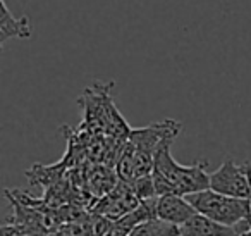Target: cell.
Instances as JSON below:
<instances>
[{
	"instance_id": "obj_7",
	"label": "cell",
	"mask_w": 251,
	"mask_h": 236,
	"mask_svg": "<svg viewBox=\"0 0 251 236\" xmlns=\"http://www.w3.org/2000/svg\"><path fill=\"white\" fill-rule=\"evenodd\" d=\"M129 236H181V228L155 217L138 224Z\"/></svg>"
},
{
	"instance_id": "obj_3",
	"label": "cell",
	"mask_w": 251,
	"mask_h": 236,
	"mask_svg": "<svg viewBox=\"0 0 251 236\" xmlns=\"http://www.w3.org/2000/svg\"><path fill=\"white\" fill-rule=\"evenodd\" d=\"M210 190L227 197L251 200L250 162L236 164L232 159H226L219 169L210 174Z\"/></svg>"
},
{
	"instance_id": "obj_4",
	"label": "cell",
	"mask_w": 251,
	"mask_h": 236,
	"mask_svg": "<svg viewBox=\"0 0 251 236\" xmlns=\"http://www.w3.org/2000/svg\"><path fill=\"white\" fill-rule=\"evenodd\" d=\"M196 208L188 202L186 197L179 195H164L157 198V217L165 222H171L181 228L193 215H196Z\"/></svg>"
},
{
	"instance_id": "obj_1",
	"label": "cell",
	"mask_w": 251,
	"mask_h": 236,
	"mask_svg": "<svg viewBox=\"0 0 251 236\" xmlns=\"http://www.w3.org/2000/svg\"><path fill=\"white\" fill-rule=\"evenodd\" d=\"M171 145L172 142L162 143L155 153L151 177H153L157 197H164V195L188 197V195L210 190V174L205 171L208 162L201 160L191 166H181L172 157Z\"/></svg>"
},
{
	"instance_id": "obj_2",
	"label": "cell",
	"mask_w": 251,
	"mask_h": 236,
	"mask_svg": "<svg viewBox=\"0 0 251 236\" xmlns=\"http://www.w3.org/2000/svg\"><path fill=\"white\" fill-rule=\"evenodd\" d=\"M186 198L198 214L206 215L220 224L251 229V200L248 198L227 197L213 190L188 195Z\"/></svg>"
},
{
	"instance_id": "obj_5",
	"label": "cell",
	"mask_w": 251,
	"mask_h": 236,
	"mask_svg": "<svg viewBox=\"0 0 251 236\" xmlns=\"http://www.w3.org/2000/svg\"><path fill=\"white\" fill-rule=\"evenodd\" d=\"M248 231L246 228H232L220 224L206 215L196 214L181 226V236H237Z\"/></svg>"
},
{
	"instance_id": "obj_8",
	"label": "cell",
	"mask_w": 251,
	"mask_h": 236,
	"mask_svg": "<svg viewBox=\"0 0 251 236\" xmlns=\"http://www.w3.org/2000/svg\"><path fill=\"white\" fill-rule=\"evenodd\" d=\"M237 236H251V229H248V231L241 233V235H237Z\"/></svg>"
},
{
	"instance_id": "obj_6",
	"label": "cell",
	"mask_w": 251,
	"mask_h": 236,
	"mask_svg": "<svg viewBox=\"0 0 251 236\" xmlns=\"http://www.w3.org/2000/svg\"><path fill=\"white\" fill-rule=\"evenodd\" d=\"M31 36V23L26 16L16 18L9 11L5 0H0V45H4L9 38H29Z\"/></svg>"
}]
</instances>
